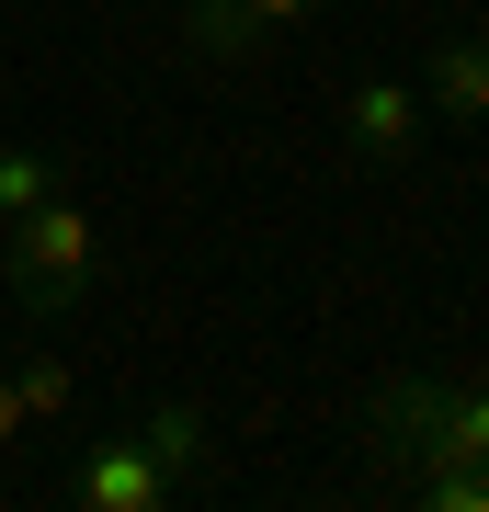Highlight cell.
I'll return each instance as SVG.
<instances>
[{
  "label": "cell",
  "mask_w": 489,
  "mask_h": 512,
  "mask_svg": "<svg viewBox=\"0 0 489 512\" xmlns=\"http://www.w3.org/2000/svg\"><path fill=\"white\" fill-rule=\"evenodd\" d=\"M69 194V160L57 148H0V217H23V205Z\"/></svg>",
  "instance_id": "cell-8"
},
{
  "label": "cell",
  "mask_w": 489,
  "mask_h": 512,
  "mask_svg": "<svg viewBox=\"0 0 489 512\" xmlns=\"http://www.w3.org/2000/svg\"><path fill=\"white\" fill-rule=\"evenodd\" d=\"M12 399H23V421H69L80 410V376H69V353H23V365H12Z\"/></svg>",
  "instance_id": "cell-7"
},
{
  "label": "cell",
  "mask_w": 489,
  "mask_h": 512,
  "mask_svg": "<svg viewBox=\"0 0 489 512\" xmlns=\"http://www.w3.org/2000/svg\"><path fill=\"white\" fill-rule=\"evenodd\" d=\"M410 490L433 512H489V456H433V467H410Z\"/></svg>",
  "instance_id": "cell-9"
},
{
  "label": "cell",
  "mask_w": 489,
  "mask_h": 512,
  "mask_svg": "<svg viewBox=\"0 0 489 512\" xmlns=\"http://www.w3.org/2000/svg\"><path fill=\"white\" fill-rule=\"evenodd\" d=\"M182 490H194V478L160 456V433H148V421L91 433L80 456H69V501H80V512H171Z\"/></svg>",
  "instance_id": "cell-3"
},
{
  "label": "cell",
  "mask_w": 489,
  "mask_h": 512,
  "mask_svg": "<svg viewBox=\"0 0 489 512\" xmlns=\"http://www.w3.org/2000/svg\"><path fill=\"white\" fill-rule=\"evenodd\" d=\"M171 12H182V35H194V57H205V69H251V23H239V0H171Z\"/></svg>",
  "instance_id": "cell-6"
},
{
  "label": "cell",
  "mask_w": 489,
  "mask_h": 512,
  "mask_svg": "<svg viewBox=\"0 0 489 512\" xmlns=\"http://www.w3.org/2000/svg\"><path fill=\"white\" fill-rule=\"evenodd\" d=\"M23 433H35V421H23V399H12V376H0V456H12Z\"/></svg>",
  "instance_id": "cell-11"
},
{
  "label": "cell",
  "mask_w": 489,
  "mask_h": 512,
  "mask_svg": "<svg viewBox=\"0 0 489 512\" xmlns=\"http://www.w3.org/2000/svg\"><path fill=\"white\" fill-rule=\"evenodd\" d=\"M319 12H330V0H239V23H251V46H262V57H273V46H296Z\"/></svg>",
  "instance_id": "cell-10"
},
{
  "label": "cell",
  "mask_w": 489,
  "mask_h": 512,
  "mask_svg": "<svg viewBox=\"0 0 489 512\" xmlns=\"http://www.w3.org/2000/svg\"><path fill=\"white\" fill-rule=\"evenodd\" d=\"M342 137H353V160H364V171H410V160H421V137H433V114H421L410 80L364 69L353 92H342Z\"/></svg>",
  "instance_id": "cell-4"
},
{
  "label": "cell",
  "mask_w": 489,
  "mask_h": 512,
  "mask_svg": "<svg viewBox=\"0 0 489 512\" xmlns=\"http://www.w3.org/2000/svg\"><path fill=\"white\" fill-rule=\"evenodd\" d=\"M353 433H364V456H399V467L489 456V365H410V376L364 387Z\"/></svg>",
  "instance_id": "cell-1"
},
{
  "label": "cell",
  "mask_w": 489,
  "mask_h": 512,
  "mask_svg": "<svg viewBox=\"0 0 489 512\" xmlns=\"http://www.w3.org/2000/svg\"><path fill=\"white\" fill-rule=\"evenodd\" d=\"M410 92H421L433 126H489V23H478V35H433Z\"/></svg>",
  "instance_id": "cell-5"
},
{
  "label": "cell",
  "mask_w": 489,
  "mask_h": 512,
  "mask_svg": "<svg viewBox=\"0 0 489 512\" xmlns=\"http://www.w3.org/2000/svg\"><path fill=\"white\" fill-rule=\"evenodd\" d=\"M91 285H103V228H91L80 183L23 205V217H0V296H12L23 319H69Z\"/></svg>",
  "instance_id": "cell-2"
}]
</instances>
